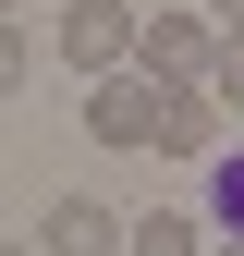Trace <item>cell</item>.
Here are the masks:
<instances>
[{
    "instance_id": "14",
    "label": "cell",
    "mask_w": 244,
    "mask_h": 256,
    "mask_svg": "<svg viewBox=\"0 0 244 256\" xmlns=\"http://www.w3.org/2000/svg\"><path fill=\"white\" fill-rule=\"evenodd\" d=\"M134 12H146V0H134Z\"/></svg>"
},
{
    "instance_id": "8",
    "label": "cell",
    "mask_w": 244,
    "mask_h": 256,
    "mask_svg": "<svg viewBox=\"0 0 244 256\" xmlns=\"http://www.w3.org/2000/svg\"><path fill=\"white\" fill-rule=\"evenodd\" d=\"M208 98H220V110H244V24L220 37V61H208Z\"/></svg>"
},
{
    "instance_id": "4",
    "label": "cell",
    "mask_w": 244,
    "mask_h": 256,
    "mask_svg": "<svg viewBox=\"0 0 244 256\" xmlns=\"http://www.w3.org/2000/svg\"><path fill=\"white\" fill-rule=\"evenodd\" d=\"M122 220L110 196H49V220H37V256H122Z\"/></svg>"
},
{
    "instance_id": "1",
    "label": "cell",
    "mask_w": 244,
    "mask_h": 256,
    "mask_svg": "<svg viewBox=\"0 0 244 256\" xmlns=\"http://www.w3.org/2000/svg\"><path fill=\"white\" fill-rule=\"evenodd\" d=\"M208 61H220V24H208V12H183V0L134 12V74H159V86H208Z\"/></svg>"
},
{
    "instance_id": "3",
    "label": "cell",
    "mask_w": 244,
    "mask_h": 256,
    "mask_svg": "<svg viewBox=\"0 0 244 256\" xmlns=\"http://www.w3.org/2000/svg\"><path fill=\"white\" fill-rule=\"evenodd\" d=\"M86 134H98V146H146V134H159V74H134V61L98 74V86H86Z\"/></svg>"
},
{
    "instance_id": "6",
    "label": "cell",
    "mask_w": 244,
    "mask_h": 256,
    "mask_svg": "<svg viewBox=\"0 0 244 256\" xmlns=\"http://www.w3.org/2000/svg\"><path fill=\"white\" fill-rule=\"evenodd\" d=\"M122 256H208V232H196L183 208H146L134 232H122Z\"/></svg>"
},
{
    "instance_id": "10",
    "label": "cell",
    "mask_w": 244,
    "mask_h": 256,
    "mask_svg": "<svg viewBox=\"0 0 244 256\" xmlns=\"http://www.w3.org/2000/svg\"><path fill=\"white\" fill-rule=\"evenodd\" d=\"M208 24H220V37H232V24H244V0H208Z\"/></svg>"
},
{
    "instance_id": "2",
    "label": "cell",
    "mask_w": 244,
    "mask_h": 256,
    "mask_svg": "<svg viewBox=\"0 0 244 256\" xmlns=\"http://www.w3.org/2000/svg\"><path fill=\"white\" fill-rule=\"evenodd\" d=\"M49 49L74 61L86 86H98V74H122V61H134V0H74V12L49 24Z\"/></svg>"
},
{
    "instance_id": "11",
    "label": "cell",
    "mask_w": 244,
    "mask_h": 256,
    "mask_svg": "<svg viewBox=\"0 0 244 256\" xmlns=\"http://www.w3.org/2000/svg\"><path fill=\"white\" fill-rule=\"evenodd\" d=\"M0 256H37V244H0Z\"/></svg>"
},
{
    "instance_id": "5",
    "label": "cell",
    "mask_w": 244,
    "mask_h": 256,
    "mask_svg": "<svg viewBox=\"0 0 244 256\" xmlns=\"http://www.w3.org/2000/svg\"><path fill=\"white\" fill-rule=\"evenodd\" d=\"M159 158H220V98L208 86H159Z\"/></svg>"
},
{
    "instance_id": "7",
    "label": "cell",
    "mask_w": 244,
    "mask_h": 256,
    "mask_svg": "<svg viewBox=\"0 0 244 256\" xmlns=\"http://www.w3.org/2000/svg\"><path fill=\"white\" fill-rule=\"evenodd\" d=\"M208 220H220V244H244V146L208 158Z\"/></svg>"
},
{
    "instance_id": "9",
    "label": "cell",
    "mask_w": 244,
    "mask_h": 256,
    "mask_svg": "<svg viewBox=\"0 0 244 256\" xmlns=\"http://www.w3.org/2000/svg\"><path fill=\"white\" fill-rule=\"evenodd\" d=\"M24 74H37V49H24V24H0V98H12Z\"/></svg>"
},
{
    "instance_id": "12",
    "label": "cell",
    "mask_w": 244,
    "mask_h": 256,
    "mask_svg": "<svg viewBox=\"0 0 244 256\" xmlns=\"http://www.w3.org/2000/svg\"><path fill=\"white\" fill-rule=\"evenodd\" d=\"M208 256H244V244H208Z\"/></svg>"
},
{
    "instance_id": "13",
    "label": "cell",
    "mask_w": 244,
    "mask_h": 256,
    "mask_svg": "<svg viewBox=\"0 0 244 256\" xmlns=\"http://www.w3.org/2000/svg\"><path fill=\"white\" fill-rule=\"evenodd\" d=\"M0 24H12V0H0Z\"/></svg>"
}]
</instances>
